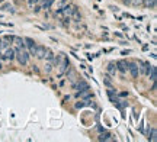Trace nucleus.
I'll use <instances>...</instances> for the list:
<instances>
[{
	"mask_svg": "<svg viewBox=\"0 0 157 142\" xmlns=\"http://www.w3.org/2000/svg\"><path fill=\"white\" fill-rule=\"evenodd\" d=\"M15 57L18 58L19 64H22V65H26L28 61H29V52L26 51V48H19L18 46L15 49Z\"/></svg>",
	"mask_w": 157,
	"mask_h": 142,
	"instance_id": "1",
	"label": "nucleus"
},
{
	"mask_svg": "<svg viewBox=\"0 0 157 142\" xmlns=\"http://www.w3.org/2000/svg\"><path fill=\"white\" fill-rule=\"evenodd\" d=\"M23 41H25V46L28 48L26 51L29 52V55H35V49H37V44H35V41L31 39V38H25Z\"/></svg>",
	"mask_w": 157,
	"mask_h": 142,
	"instance_id": "2",
	"label": "nucleus"
},
{
	"mask_svg": "<svg viewBox=\"0 0 157 142\" xmlns=\"http://www.w3.org/2000/svg\"><path fill=\"white\" fill-rule=\"evenodd\" d=\"M15 58V49L13 48H6L4 51H3V60H6V61H12Z\"/></svg>",
	"mask_w": 157,
	"mask_h": 142,
	"instance_id": "3",
	"label": "nucleus"
},
{
	"mask_svg": "<svg viewBox=\"0 0 157 142\" xmlns=\"http://www.w3.org/2000/svg\"><path fill=\"white\" fill-rule=\"evenodd\" d=\"M128 70L131 71V74H132V77H134V78H137V77L140 75L138 64H135V63H129V64H128Z\"/></svg>",
	"mask_w": 157,
	"mask_h": 142,
	"instance_id": "4",
	"label": "nucleus"
},
{
	"mask_svg": "<svg viewBox=\"0 0 157 142\" xmlns=\"http://www.w3.org/2000/svg\"><path fill=\"white\" fill-rule=\"evenodd\" d=\"M140 65H141V67H138V68H140V72H143V74H146V75H149L151 68H153V65H150L149 63H141Z\"/></svg>",
	"mask_w": 157,
	"mask_h": 142,
	"instance_id": "5",
	"label": "nucleus"
},
{
	"mask_svg": "<svg viewBox=\"0 0 157 142\" xmlns=\"http://www.w3.org/2000/svg\"><path fill=\"white\" fill-rule=\"evenodd\" d=\"M57 67H60V74H63L64 71L67 70V67H69V61H67V58L63 55V58H61V61L58 63V65Z\"/></svg>",
	"mask_w": 157,
	"mask_h": 142,
	"instance_id": "6",
	"label": "nucleus"
},
{
	"mask_svg": "<svg viewBox=\"0 0 157 142\" xmlns=\"http://www.w3.org/2000/svg\"><path fill=\"white\" fill-rule=\"evenodd\" d=\"M45 46H38L37 45V49H35V57L39 58V60H42V58H45Z\"/></svg>",
	"mask_w": 157,
	"mask_h": 142,
	"instance_id": "7",
	"label": "nucleus"
},
{
	"mask_svg": "<svg viewBox=\"0 0 157 142\" xmlns=\"http://www.w3.org/2000/svg\"><path fill=\"white\" fill-rule=\"evenodd\" d=\"M117 70H119L121 72H125V71L128 70V63H125V61H118L117 63Z\"/></svg>",
	"mask_w": 157,
	"mask_h": 142,
	"instance_id": "8",
	"label": "nucleus"
},
{
	"mask_svg": "<svg viewBox=\"0 0 157 142\" xmlns=\"http://www.w3.org/2000/svg\"><path fill=\"white\" fill-rule=\"evenodd\" d=\"M13 42H15L16 46H19V48H26V46H25V41H23L22 38H19V36H13Z\"/></svg>",
	"mask_w": 157,
	"mask_h": 142,
	"instance_id": "9",
	"label": "nucleus"
},
{
	"mask_svg": "<svg viewBox=\"0 0 157 142\" xmlns=\"http://www.w3.org/2000/svg\"><path fill=\"white\" fill-rule=\"evenodd\" d=\"M143 3L147 9H154L156 7V0H143Z\"/></svg>",
	"mask_w": 157,
	"mask_h": 142,
	"instance_id": "10",
	"label": "nucleus"
},
{
	"mask_svg": "<svg viewBox=\"0 0 157 142\" xmlns=\"http://www.w3.org/2000/svg\"><path fill=\"white\" fill-rule=\"evenodd\" d=\"M76 87L78 89V93H80V91H84V90H89V86H87L84 81H80Z\"/></svg>",
	"mask_w": 157,
	"mask_h": 142,
	"instance_id": "11",
	"label": "nucleus"
},
{
	"mask_svg": "<svg viewBox=\"0 0 157 142\" xmlns=\"http://www.w3.org/2000/svg\"><path fill=\"white\" fill-rule=\"evenodd\" d=\"M149 77H150V80L151 81H156V77H157V72H156V67L153 65V68L150 71V74H149Z\"/></svg>",
	"mask_w": 157,
	"mask_h": 142,
	"instance_id": "12",
	"label": "nucleus"
},
{
	"mask_svg": "<svg viewBox=\"0 0 157 142\" xmlns=\"http://www.w3.org/2000/svg\"><path fill=\"white\" fill-rule=\"evenodd\" d=\"M52 70V61L51 60H47V64H45V72H50Z\"/></svg>",
	"mask_w": 157,
	"mask_h": 142,
	"instance_id": "13",
	"label": "nucleus"
},
{
	"mask_svg": "<svg viewBox=\"0 0 157 142\" xmlns=\"http://www.w3.org/2000/svg\"><path fill=\"white\" fill-rule=\"evenodd\" d=\"M99 139H100V141H114V138H111V135H109V134H105V135H102Z\"/></svg>",
	"mask_w": 157,
	"mask_h": 142,
	"instance_id": "14",
	"label": "nucleus"
},
{
	"mask_svg": "<svg viewBox=\"0 0 157 142\" xmlns=\"http://www.w3.org/2000/svg\"><path fill=\"white\" fill-rule=\"evenodd\" d=\"M108 71H109V74H112V75H114V74L117 72V67H115L114 64H109V67H108Z\"/></svg>",
	"mask_w": 157,
	"mask_h": 142,
	"instance_id": "15",
	"label": "nucleus"
},
{
	"mask_svg": "<svg viewBox=\"0 0 157 142\" xmlns=\"http://www.w3.org/2000/svg\"><path fill=\"white\" fill-rule=\"evenodd\" d=\"M150 139L153 142L156 141V129H151V136H150Z\"/></svg>",
	"mask_w": 157,
	"mask_h": 142,
	"instance_id": "16",
	"label": "nucleus"
},
{
	"mask_svg": "<svg viewBox=\"0 0 157 142\" xmlns=\"http://www.w3.org/2000/svg\"><path fill=\"white\" fill-rule=\"evenodd\" d=\"M131 3H134V6H140V4L143 3V0H132Z\"/></svg>",
	"mask_w": 157,
	"mask_h": 142,
	"instance_id": "17",
	"label": "nucleus"
},
{
	"mask_svg": "<svg viewBox=\"0 0 157 142\" xmlns=\"http://www.w3.org/2000/svg\"><path fill=\"white\" fill-rule=\"evenodd\" d=\"M131 1H132V0H122L124 4H131Z\"/></svg>",
	"mask_w": 157,
	"mask_h": 142,
	"instance_id": "18",
	"label": "nucleus"
},
{
	"mask_svg": "<svg viewBox=\"0 0 157 142\" xmlns=\"http://www.w3.org/2000/svg\"><path fill=\"white\" fill-rule=\"evenodd\" d=\"M0 52H3V41L0 39Z\"/></svg>",
	"mask_w": 157,
	"mask_h": 142,
	"instance_id": "19",
	"label": "nucleus"
},
{
	"mask_svg": "<svg viewBox=\"0 0 157 142\" xmlns=\"http://www.w3.org/2000/svg\"><path fill=\"white\" fill-rule=\"evenodd\" d=\"M1 67H3V65H1V61H0V68H1Z\"/></svg>",
	"mask_w": 157,
	"mask_h": 142,
	"instance_id": "20",
	"label": "nucleus"
}]
</instances>
